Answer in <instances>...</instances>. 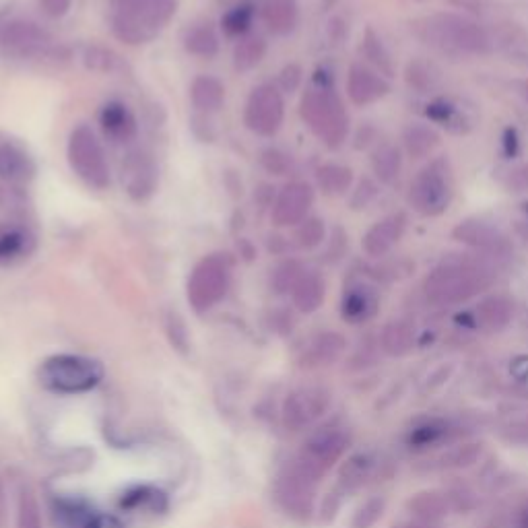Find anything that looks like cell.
Returning <instances> with one entry per match:
<instances>
[{
  "label": "cell",
  "mask_w": 528,
  "mask_h": 528,
  "mask_svg": "<svg viewBox=\"0 0 528 528\" xmlns=\"http://www.w3.org/2000/svg\"><path fill=\"white\" fill-rule=\"evenodd\" d=\"M112 33L126 46L153 42L178 11V0H114Z\"/></svg>",
  "instance_id": "obj_1"
},
{
  "label": "cell",
  "mask_w": 528,
  "mask_h": 528,
  "mask_svg": "<svg viewBox=\"0 0 528 528\" xmlns=\"http://www.w3.org/2000/svg\"><path fill=\"white\" fill-rule=\"evenodd\" d=\"M491 279V271L475 260H448L425 279L423 293L427 302L436 306H454L481 293L485 287H489Z\"/></svg>",
  "instance_id": "obj_2"
},
{
  "label": "cell",
  "mask_w": 528,
  "mask_h": 528,
  "mask_svg": "<svg viewBox=\"0 0 528 528\" xmlns=\"http://www.w3.org/2000/svg\"><path fill=\"white\" fill-rule=\"evenodd\" d=\"M106 376L104 363L79 355V353H56L46 357L38 368V382L44 390L64 396L87 394L102 384Z\"/></svg>",
  "instance_id": "obj_3"
},
{
  "label": "cell",
  "mask_w": 528,
  "mask_h": 528,
  "mask_svg": "<svg viewBox=\"0 0 528 528\" xmlns=\"http://www.w3.org/2000/svg\"><path fill=\"white\" fill-rule=\"evenodd\" d=\"M349 444L351 434L345 425L337 421L324 423L306 438L291 462L312 481L320 483V479L345 456Z\"/></svg>",
  "instance_id": "obj_4"
},
{
  "label": "cell",
  "mask_w": 528,
  "mask_h": 528,
  "mask_svg": "<svg viewBox=\"0 0 528 528\" xmlns=\"http://www.w3.org/2000/svg\"><path fill=\"white\" fill-rule=\"evenodd\" d=\"M421 31L427 44H432L444 52L487 54L491 48L489 36L483 27H479L467 17L452 13L427 17L421 25Z\"/></svg>",
  "instance_id": "obj_5"
},
{
  "label": "cell",
  "mask_w": 528,
  "mask_h": 528,
  "mask_svg": "<svg viewBox=\"0 0 528 528\" xmlns=\"http://www.w3.org/2000/svg\"><path fill=\"white\" fill-rule=\"evenodd\" d=\"M71 170L75 176L93 190H106L112 184L110 163L102 141L97 139L91 126L79 124L73 128L69 145H66Z\"/></svg>",
  "instance_id": "obj_6"
},
{
  "label": "cell",
  "mask_w": 528,
  "mask_h": 528,
  "mask_svg": "<svg viewBox=\"0 0 528 528\" xmlns=\"http://www.w3.org/2000/svg\"><path fill=\"white\" fill-rule=\"evenodd\" d=\"M302 118L328 147H339L349 130V118L341 99L328 87L312 89L302 99Z\"/></svg>",
  "instance_id": "obj_7"
},
{
  "label": "cell",
  "mask_w": 528,
  "mask_h": 528,
  "mask_svg": "<svg viewBox=\"0 0 528 528\" xmlns=\"http://www.w3.org/2000/svg\"><path fill=\"white\" fill-rule=\"evenodd\" d=\"M0 54L17 60H60L66 50H58L50 33L33 21L15 19L0 25Z\"/></svg>",
  "instance_id": "obj_8"
},
{
  "label": "cell",
  "mask_w": 528,
  "mask_h": 528,
  "mask_svg": "<svg viewBox=\"0 0 528 528\" xmlns=\"http://www.w3.org/2000/svg\"><path fill=\"white\" fill-rule=\"evenodd\" d=\"M229 267L227 260L219 254L205 256L196 264L188 277L186 297L188 304L196 314H207L217 304L223 302V297L229 291Z\"/></svg>",
  "instance_id": "obj_9"
},
{
  "label": "cell",
  "mask_w": 528,
  "mask_h": 528,
  "mask_svg": "<svg viewBox=\"0 0 528 528\" xmlns=\"http://www.w3.org/2000/svg\"><path fill=\"white\" fill-rule=\"evenodd\" d=\"M452 172L446 159H434L415 176L409 188L411 207L425 215H442L452 201Z\"/></svg>",
  "instance_id": "obj_10"
},
{
  "label": "cell",
  "mask_w": 528,
  "mask_h": 528,
  "mask_svg": "<svg viewBox=\"0 0 528 528\" xmlns=\"http://www.w3.org/2000/svg\"><path fill=\"white\" fill-rule=\"evenodd\" d=\"M318 483L304 475L289 460L275 481V498L287 516L308 522L314 514Z\"/></svg>",
  "instance_id": "obj_11"
},
{
  "label": "cell",
  "mask_w": 528,
  "mask_h": 528,
  "mask_svg": "<svg viewBox=\"0 0 528 528\" xmlns=\"http://www.w3.org/2000/svg\"><path fill=\"white\" fill-rule=\"evenodd\" d=\"M285 120V102L281 89L262 83L252 89L246 108H244V124L250 132L258 137H275L281 130Z\"/></svg>",
  "instance_id": "obj_12"
},
{
  "label": "cell",
  "mask_w": 528,
  "mask_h": 528,
  "mask_svg": "<svg viewBox=\"0 0 528 528\" xmlns=\"http://www.w3.org/2000/svg\"><path fill=\"white\" fill-rule=\"evenodd\" d=\"M333 405V394L322 386H300L287 394L281 419L287 432H304L318 423Z\"/></svg>",
  "instance_id": "obj_13"
},
{
  "label": "cell",
  "mask_w": 528,
  "mask_h": 528,
  "mask_svg": "<svg viewBox=\"0 0 528 528\" xmlns=\"http://www.w3.org/2000/svg\"><path fill=\"white\" fill-rule=\"evenodd\" d=\"M120 180L124 192L132 198V201L137 203L149 201L159 184V174L153 157L143 149L130 151L120 165Z\"/></svg>",
  "instance_id": "obj_14"
},
{
  "label": "cell",
  "mask_w": 528,
  "mask_h": 528,
  "mask_svg": "<svg viewBox=\"0 0 528 528\" xmlns=\"http://www.w3.org/2000/svg\"><path fill=\"white\" fill-rule=\"evenodd\" d=\"M314 203V190L308 182H289L277 196L271 217L279 227H293L308 219Z\"/></svg>",
  "instance_id": "obj_15"
},
{
  "label": "cell",
  "mask_w": 528,
  "mask_h": 528,
  "mask_svg": "<svg viewBox=\"0 0 528 528\" xmlns=\"http://www.w3.org/2000/svg\"><path fill=\"white\" fill-rule=\"evenodd\" d=\"M99 128H102L104 137L114 145H126L137 139L139 124L132 110L118 99L106 102L99 110Z\"/></svg>",
  "instance_id": "obj_16"
},
{
  "label": "cell",
  "mask_w": 528,
  "mask_h": 528,
  "mask_svg": "<svg viewBox=\"0 0 528 528\" xmlns=\"http://www.w3.org/2000/svg\"><path fill=\"white\" fill-rule=\"evenodd\" d=\"M405 227H407V217L403 213H392L384 217L374 227H370L366 236H363V250H366L368 256H374V258L384 256L386 252H390V248L396 242L403 238Z\"/></svg>",
  "instance_id": "obj_17"
},
{
  "label": "cell",
  "mask_w": 528,
  "mask_h": 528,
  "mask_svg": "<svg viewBox=\"0 0 528 528\" xmlns=\"http://www.w3.org/2000/svg\"><path fill=\"white\" fill-rule=\"evenodd\" d=\"M347 91L353 104L368 106L388 93V83L368 66L353 64L347 79Z\"/></svg>",
  "instance_id": "obj_18"
},
{
  "label": "cell",
  "mask_w": 528,
  "mask_h": 528,
  "mask_svg": "<svg viewBox=\"0 0 528 528\" xmlns=\"http://www.w3.org/2000/svg\"><path fill=\"white\" fill-rule=\"evenodd\" d=\"M36 176V163L15 143L0 141V180L25 184Z\"/></svg>",
  "instance_id": "obj_19"
},
{
  "label": "cell",
  "mask_w": 528,
  "mask_h": 528,
  "mask_svg": "<svg viewBox=\"0 0 528 528\" xmlns=\"http://www.w3.org/2000/svg\"><path fill=\"white\" fill-rule=\"evenodd\" d=\"M378 312V295L368 285H353L345 291L341 314L349 324H363Z\"/></svg>",
  "instance_id": "obj_20"
},
{
  "label": "cell",
  "mask_w": 528,
  "mask_h": 528,
  "mask_svg": "<svg viewBox=\"0 0 528 528\" xmlns=\"http://www.w3.org/2000/svg\"><path fill=\"white\" fill-rule=\"evenodd\" d=\"M514 308L512 302L504 295H491L477 306L473 314L475 326L487 330V333H500L512 320Z\"/></svg>",
  "instance_id": "obj_21"
},
{
  "label": "cell",
  "mask_w": 528,
  "mask_h": 528,
  "mask_svg": "<svg viewBox=\"0 0 528 528\" xmlns=\"http://www.w3.org/2000/svg\"><path fill=\"white\" fill-rule=\"evenodd\" d=\"M454 238L458 242L471 244L481 250L489 252H504L506 250V238L500 234L498 229L483 223V221H465L454 229Z\"/></svg>",
  "instance_id": "obj_22"
},
{
  "label": "cell",
  "mask_w": 528,
  "mask_h": 528,
  "mask_svg": "<svg viewBox=\"0 0 528 528\" xmlns=\"http://www.w3.org/2000/svg\"><path fill=\"white\" fill-rule=\"evenodd\" d=\"M33 250V236L17 223L0 225V267L23 260Z\"/></svg>",
  "instance_id": "obj_23"
},
{
  "label": "cell",
  "mask_w": 528,
  "mask_h": 528,
  "mask_svg": "<svg viewBox=\"0 0 528 528\" xmlns=\"http://www.w3.org/2000/svg\"><path fill=\"white\" fill-rule=\"evenodd\" d=\"M260 17L275 36H287L300 21V9L295 0H264Z\"/></svg>",
  "instance_id": "obj_24"
},
{
  "label": "cell",
  "mask_w": 528,
  "mask_h": 528,
  "mask_svg": "<svg viewBox=\"0 0 528 528\" xmlns=\"http://www.w3.org/2000/svg\"><path fill=\"white\" fill-rule=\"evenodd\" d=\"M190 102L203 114H215L225 104V85L211 75L196 77L190 85Z\"/></svg>",
  "instance_id": "obj_25"
},
{
  "label": "cell",
  "mask_w": 528,
  "mask_h": 528,
  "mask_svg": "<svg viewBox=\"0 0 528 528\" xmlns=\"http://www.w3.org/2000/svg\"><path fill=\"white\" fill-rule=\"evenodd\" d=\"M52 516L60 528H83L95 516L91 506L73 495H58L52 502Z\"/></svg>",
  "instance_id": "obj_26"
},
{
  "label": "cell",
  "mask_w": 528,
  "mask_h": 528,
  "mask_svg": "<svg viewBox=\"0 0 528 528\" xmlns=\"http://www.w3.org/2000/svg\"><path fill=\"white\" fill-rule=\"evenodd\" d=\"M295 308L302 314L316 312L324 302V281L318 273H302L295 287L291 289Z\"/></svg>",
  "instance_id": "obj_27"
},
{
  "label": "cell",
  "mask_w": 528,
  "mask_h": 528,
  "mask_svg": "<svg viewBox=\"0 0 528 528\" xmlns=\"http://www.w3.org/2000/svg\"><path fill=\"white\" fill-rule=\"evenodd\" d=\"M345 349V339L337 333H324L318 335L312 345L304 351L302 366L306 368H320L333 363Z\"/></svg>",
  "instance_id": "obj_28"
},
{
  "label": "cell",
  "mask_w": 528,
  "mask_h": 528,
  "mask_svg": "<svg viewBox=\"0 0 528 528\" xmlns=\"http://www.w3.org/2000/svg\"><path fill=\"white\" fill-rule=\"evenodd\" d=\"M407 508L417 520H423V522L442 520L450 512L448 498H446V495L438 493V491L415 493L413 498L407 502Z\"/></svg>",
  "instance_id": "obj_29"
},
{
  "label": "cell",
  "mask_w": 528,
  "mask_h": 528,
  "mask_svg": "<svg viewBox=\"0 0 528 528\" xmlns=\"http://www.w3.org/2000/svg\"><path fill=\"white\" fill-rule=\"evenodd\" d=\"M184 48L198 58H215L219 54V36L211 23H196L184 33Z\"/></svg>",
  "instance_id": "obj_30"
},
{
  "label": "cell",
  "mask_w": 528,
  "mask_h": 528,
  "mask_svg": "<svg viewBox=\"0 0 528 528\" xmlns=\"http://www.w3.org/2000/svg\"><path fill=\"white\" fill-rule=\"evenodd\" d=\"M374 471V458L366 452H357L349 456L339 471V487L343 491H355L368 483Z\"/></svg>",
  "instance_id": "obj_31"
},
{
  "label": "cell",
  "mask_w": 528,
  "mask_h": 528,
  "mask_svg": "<svg viewBox=\"0 0 528 528\" xmlns=\"http://www.w3.org/2000/svg\"><path fill=\"white\" fill-rule=\"evenodd\" d=\"M81 62L87 71L93 73H104V75H116L126 69L124 60L110 48L87 44L81 48Z\"/></svg>",
  "instance_id": "obj_32"
},
{
  "label": "cell",
  "mask_w": 528,
  "mask_h": 528,
  "mask_svg": "<svg viewBox=\"0 0 528 528\" xmlns=\"http://www.w3.org/2000/svg\"><path fill=\"white\" fill-rule=\"evenodd\" d=\"M415 345V328L409 322L394 320L382 330V349L392 357L407 355Z\"/></svg>",
  "instance_id": "obj_33"
},
{
  "label": "cell",
  "mask_w": 528,
  "mask_h": 528,
  "mask_svg": "<svg viewBox=\"0 0 528 528\" xmlns=\"http://www.w3.org/2000/svg\"><path fill=\"white\" fill-rule=\"evenodd\" d=\"M15 524H17V528H44L42 506L38 500V493L29 483H21V487L17 491Z\"/></svg>",
  "instance_id": "obj_34"
},
{
  "label": "cell",
  "mask_w": 528,
  "mask_h": 528,
  "mask_svg": "<svg viewBox=\"0 0 528 528\" xmlns=\"http://www.w3.org/2000/svg\"><path fill=\"white\" fill-rule=\"evenodd\" d=\"M448 432H450V423L446 419H425L411 429L407 436V444L415 450H423L440 444L448 436Z\"/></svg>",
  "instance_id": "obj_35"
},
{
  "label": "cell",
  "mask_w": 528,
  "mask_h": 528,
  "mask_svg": "<svg viewBox=\"0 0 528 528\" xmlns=\"http://www.w3.org/2000/svg\"><path fill=\"white\" fill-rule=\"evenodd\" d=\"M267 56V42L260 36H246L234 48V69L238 73H250Z\"/></svg>",
  "instance_id": "obj_36"
},
{
  "label": "cell",
  "mask_w": 528,
  "mask_h": 528,
  "mask_svg": "<svg viewBox=\"0 0 528 528\" xmlns=\"http://www.w3.org/2000/svg\"><path fill=\"white\" fill-rule=\"evenodd\" d=\"M256 17V7L252 3H238L231 7L229 11H225V15L221 17V27L225 31V36L229 38H246L248 31L252 29Z\"/></svg>",
  "instance_id": "obj_37"
},
{
  "label": "cell",
  "mask_w": 528,
  "mask_h": 528,
  "mask_svg": "<svg viewBox=\"0 0 528 528\" xmlns=\"http://www.w3.org/2000/svg\"><path fill=\"white\" fill-rule=\"evenodd\" d=\"M120 506L126 510H139V508L143 510L145 508V510L159 512V510H165L168 502H165V495L159 489L141 485V487H132L126 493H122Z\"/></svg>",
  "instance_id": "obj_38"
},
{
  "label": "cell",
  "mask_w": 528,
  "mask_h": 528,
  "mask_svg": "<svg viewBox=\"0 0 528 528\" xmlns=\"http://www.w3.org/2000/svg\"><path fill=\"white\" fill-rule=\"evenodd\" d=\"M401 165H403L401 153L394 145H388V143L380 145L372 155V168H374L376 176L386 184H390L399 178Z\"/></svg>",
  "instance_id": "obj_39"
},
{
  "label": "cell",
  "mask_w": 528,
  "mask_h": 528,
  "mask_svg": "<svg viewBox=\"0 0 528 528\" xmlns=\"http://www.w3.org/2000/svg\"><path fill=\"white\" fill-rule=\"evenodd\" d=\"M438 143H440V137L429 126L411 124L405 130V147H407L409 155H413V157L429 155L438 147Z\"/></svg>",
  "instance_id": "obj_40"
},
{
  "label": "cell",
  "mask_w": 528,
  "mask_h": 528,
  "mask_svg": "<svg viewBox=\"0 0 528 528\" xmlns=\"http://www.w3.org/2000/svg\"><path fill=\"white\" fill-rule=\"evenodd\" d=\"M351 170L345 165L337 163H326L318 170V184L326 194H343L351 186Z\"/></svg>",
  "instance_id": "obj_41"
},
{
  "label": "cell",
  "mask_w": 528,
  "mask_h": 528,
  "mask_svg": "<svg viewBox=\"0 0 528 528\" xmlns=\"http://www.w3.org/2000/svg\"><path fill=\"white\" fill-rule=\"evenodd\" d=\"M384 508H386V504L382 498L366 500L355 510V514L351 518V528H374L376 522L382 518Z\"/></svg>",
  "instance_id": "obj_42"
},
{
  "label": "cell",
  "mask_w": 528,
  "mask_h": 528,
  "mask_svg": "<svg viewBox=\"0 0 528 528\" xmlns=\"http://www.w3.org/2000/svg\"><path fill=\"white\" fill-rule=\"evenodd\" d=\"M295 240L302 248H316L324 240V223L318 217H308L297 225Z\"/></svg>",
  "instance_id": "obj_43"
},
{
  "label": "cell",
  "mask_w": 528,
  "mask_h": 528,
  "mask_svg": "<svg viewBox=\"0 0 528 528\" xmlns=\"http://www.w3.org/2000/svg\"><path fill=\"white\" fill-rule=\"evenodd\" d=\"M427 114L432 120H436V122H440L452 130H462V124H465V116H462V112L456 106L444 102V99L442 102H434L432 106H429Z\"/></svg>",
  "instance_id": "obj_44"
},
{
  "label": "cell",
  "mask_w": 528,
  "mask_h": 528,
  "mask_svg": "<svg viewBox=\"0 0 528 528\" xmlns=\"http://www.w3.org/2000/svg\"><path fill=\"white\" fill-rule=\"evenodd\" d=\"M481 444H465L452 450L448 456H444V467L448 469H467L481 458Z\"/></svg>",
  "instance_id": "obj_45"
},
{
  "label": "cell",
  "mask_w": 528,
  "mask_h": 528,
  "mask_svg": "<svg viewBox=\"0 0 528 528\" xmlns=\"http://www.w3.org/2000/svg\"><path fill=\"white\" fill-rule=\"evenodd\" d=\"M302 273L304 271H302L300 264H297L295 260H287L277 269V273L273 277V285L279 293H287L295 287V283H297V279L302 277Z\"/></svg>",
  "instance_id": "obj_46"
},
{
  "label": "cell",
  "mask_w": 528,
  "mask_h": 528,
  "mask_svg": "<svg viewBox=\"0 0 528 528\" xmlns=\"http://www.w3.org/2000/svg\"><path fill=\"white\" fill-rule=\"evenodd\" d=\"M363 52H366V56L372 58V60L380 66V71L390 73V58H388V54H386L382 42L374 36L372 31H368L366 42H363Z\"/></svg>",
  "instance_id": "obj_47"
},
{
  "label": "cell",
  "mask_w": 528,
  "mask_h": 528,
  "mask_svg": "<svg viewBox=\"0 0 528 528\" xmlns=\"http://www.w3.org/2000/svg\"><path fill=\"white\" fill-rule=\"evenodd\" d=\"M262 165L267 168L271 174H277V176H283L287 172V165H289V159L287 155H283L281 151L277 149H267L262 153Z\"/></svg>",
  "instance_id": "obj_48"
},
{
  "label": "cell",
  "mask_w": 528,
  "mask_h": 528,
  "mask_svg": "<svg viewBox=\"0 0 528 528\" xmlns=\"http://www.w3.org/2000/svg\"><path fill=\"white\" fill-rule=\"evenodd\" d=\"M506 186L514 192H528V163H522L508 172Z\"/></svg>",
  "instance_id": "obj_49"
},
{
  "label": "cell",
  "mask_w": 528,
  "mask_h": 528,
  "mask_svg": "<svg viewBox=\"0 0 528 528\" xmlns=\"http://www.w3.org/2000/svg\"><path fill=\"white\" fill-rule=\"evenodd\" d=\"M42 11L52 19H62L73 9V0H38Z\"/></svg>",
  "instance_id": "obj_50"
},
{
  "label": "cell",
  "mask_w": 528,
  "mask_h": 528,
  "mask_svg": "<svg viewBox=\"0 0 528 528\" xmlns=\"http://www.w3.org/2000/svg\"><path fill=\"white\" fill-rule=\"evenodd\" d=\"M300 81H302V69L297 64H289V66H285V69L281 71L279 87L283 91H295L297 85H300Z\"/></svg>",
  "instance_id": "obj_51"
},
{
  "label": "cell",
  "mask_w": 528,
  "mask_h": 528,
  "mask_svg": "<svg viewBox=\"0 0 528 528\" xmlns=\"http://www.w3.org/2000/svg\"><path fill=\"white\" fill-rule=\"evenodd\" d=\"M409 81H411V85L423 89L427 85H432V73H429L425 64H419V62L411 64L409 66Z\"/></svg>",
  "instance_id": "obj_52"
},
{
  "label": "cell",
  "mask_w": 528,
  "mask_h": 528,
  "mask_svg": "<svg viewBox=\"0 0 528 528\" xmlns=\"http://www.w3.org/2000/svg\"><path fill=\"white\" fill-rule=\"evenodd\" d=\"M374 196H376V186H372L368 180H363V182L359 184L355 196H353L351 205H353V209H361V207H366V205L372 201Z\"/></svg>",
  "instance_id": "obj_53"
},
{
  "label": "cell",
  "mask_w": 528,
  "mask_h": 528,
  "mask_svg": "<svg viewBox=\"0 0 528 528\" xmlns=\"http://www.w3.org/2000/svg\"><path fill=\"white\" fill-rule=\"evenodd\" d=\"M83 528H124V524L112 514H95Z\"/></svg>",
  "instance_id": "obj_54"
},
{
  "label": "cell",
  "mask_w": 528,
  "mask_h": 528,
  "mask_svg": "<svg viewBox=\"0 0 528 528\" xmlns=\"http://www.w3.org/2000/svg\"><path fill=\"white\" fill-rule=\"evenodd\" d=\"M510 372H512V376H514L518 382H526V380H528V355H518V357L512 361Z\"/></svg>",
  "instance_id": "obj_55"
},
{
  "label": "cell",
  "mask_w": 528,
  "mask_h": 528,
  "mask_svg": "<svg viewBox=\"0 0 528 528\" xmlns=\"http://www.w3.org/2000/svg\"><path fill=\"white\" fill-rule=\"evenodd\" d=\"M392 528H436L434 522H423V520H407V522H399L394 524Z\"/></svg>",
  "instance_id": "obj_56"
},
{
  "label": "cell",
  "mask_w": 528,
  "mask_h": 528,
  "mask_svg": "<svg viewBox=\"0 0 528 528\" xmlns=\"http://www.w3.org/2000/svg\"><path fill=\"white\" fill-rule=\"evenodd\" d=\"M516 528H528V508H524L516 520Z\"/></svg>",
  "instance_id": "obj_57"
},
{
  "label": "cell",
  "mask_w": 528,
  "mask_h": 528,
  "mask_svg": "<svg viewBox=\"0 0 528 528\" xmlns=\"http://www.w3.org/2000/svg\"><path fill=\"white\" fill-rule=\"evenodd\" d=\"M516 87H518L520 97L528 104V81H520V83H516Z\"/></svg>",
  "instance_id": "obj_58"
},
{
  "label": "cell",
  "mask_w": 528,
  "mask_h": 528,
  "mask_svg": "<svg viewBox=\"0 0 528 528\" xmlns=\"http://www.w3.org/2000/svg\"><path fill=\"white\" fill-rule=\"evenodd\" d=\"M5 516V487L0 483V522H3Z\"/></svg>",
  "instance_id": "obj_59"
}]
</instances>
